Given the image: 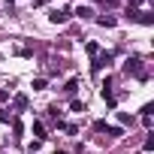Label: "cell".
<instances>
[{"label": "cell", "instance_id": "obj_2", "mask_svg": "<svg viewBox=\"0 0 154 154\" xmlns=\"http://www.w3.org/2000/svg\"><path fill=\"white\" fill-rule=\"evenodd\" d=\"M75 15H82V18H88V15H94V9H91V6H79V9H75Z\"/></svg>", "mask_w": 154, "mask_h": 154}, {"label": "cell", "instance_id": "obj_4", "mask_svg": "<svg viewBox=\"0 0 154 154\" xmlns=\"http://www.w3.org/2000/svg\"><path fill=\"white\" fill-rule=\"evenodd\" d=\"M100 24H103V27H115V18H112V15H103Z\"/></svg>", "mask_w": 154, "mask_h": 154}, {"label": "cell", "instance_id": "obj_6", "mask_svg": "<svg viewBox=\"0 0 154 154\" xmlns=\"http://www.w3.org/2000/svg\"><path fill=\"white\" fill-rule=\"evenodd\" d=\"M69 106H72V112H85V103H79V100H72Z\"/></svg>", "mask_w": 154, "mask_h": 154}, {"label": "cell", "instance_id": "obj_3", "mask_svg": "<svg viewBox=\"0 0 154 154\" xmlns=\"http://www.w3.org/2000/svg\"><path fill=\"white\" fill-rule=\"evenodd\" d=\"M33 133H36V136H39V139H48V136H45V127H42V124H39V121H36V124H33Z\"/></svg>", "mask_w": 154, "mask_h": 154}, {"label": "cell", "instance_id": "obj_7", "mask_svg": "<svg viewBox=\"0 0 154 154\" xmlns=\"http://www.w3.org/2000/svg\"><path fill=\"white\" fill-rule=\"evenodd\" d=\"M97 51H100V45H97V42H88V54H91V57H94V54H97Z\"/></svg>", "mask_w": 154, "mask_h": 154}, {"label": "cell", "instance_id": "obj_10", "mask_svg": "<svg viewBox=\"0 0 154 154\" xmlns=\"http://www.w3.org/2000/svg\"><path fill=\"white\" fill-rule=\"evenodd\" d=\"M54 154H66V151H54Z\"/></svg>", "mask_w": 154, "mask_h": 154}, {"label": "cell", "instance_id": "obj_8", "mask_svg": "<svg viewBox=\"0 0 154 154\" xmlns=\"http://www.w3.org/2000/svg\"><path fill=\"white\" fill-rule=\"evenodd\" d=\"M45 88V79H33V91H42Z\"/></svg>", "mask_w": 154, "mask_h": 154}, {"label": "cell", "instance_id": "obj_5", "mask_svg": "<svg viewBox=\"0 0 154 154\" xmlns=\"http://www.w3.org/2000/svg\"><path fill=\"white\" fill-rule=\"evenodd\" d=\"M24 106H27V97L18 94V97H15V109H24Z\"/></svg>", "mask_w": 154, "mask_h": 154}, {"label": "cell", "instance_id": "obj_9", "mask_svg": "<svg viewBox=\"0 0 154 154\" xmlns=\"http://www.w3.org/2000/svg\"><path fill=\"white\" fill-rule=\"evenodd\" d=\"M0 121H9V112L6 109H0Z\"/></svg>", "mask_w": 154, "mask_h": 154}, {"label": "cell", "instance_id": "obj_1", "mask_svg": "<svg viewBox=\"0 0 154 154\" xmlns=\"http://www.w3.org/2000/svg\"><path fill=\"white\" fill-rule=\"evenodd\" d=\"M54 24H63L66 18H69V9H51V15H48Z\"/></svg>", "mask_w": 154, "mask_h": 154}]
</instances>
